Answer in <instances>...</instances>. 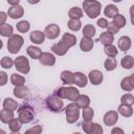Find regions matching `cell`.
Returning <instances> with one entry per match:
<instances>
[{"instance_id":"cell-1","label":"cell","mask_w":134,"mask_h":134,"mask_svg":"<svg viewBox=\"0 0 134 134\" xmlns=\"http://www.w3.org/2000/svg\"><path fill=\"white\" fill-rule=\"evenodd\" d=\"M75 43H76V37L72 34L65 32L63 35L62 39L60 40V42L52 45L51 50L53 53H55L58 55H64L70 47L75 45Z\"/></svg>"},{"instance_id":"cell-2","label":"cell","mask_w":134,"mask_h":134,"mask_svg":"<svg viewBox=\"0 0 134 134\" xmlns=\"http://www.w3.org/2000/svg\"><path fill=\"white\" fill-rule=\"evenodd\" d=\"M83 8L90 19H95L100 14L102 4L96 0H85L83 2Z\"/></svg>"},{"instance_id":"cell-3","label":"cell","mask_w":134,"mask_h":134,"mask_svg":"<svg viewBox=\"0 0 134 134\" xmlns=\"http://www.w3.org/2000/svg\"><path fill=\"white\" fill-rule=\"evenodd\" d=\"M54 95H57L60 98H67L73 103L80 96V92L75 87L68 86V87H60L59 89H57L54 91Z\"/></svg>"},{"instance_id":"cell-4","label":"cell","mask_w":134,"mask_h":134,"mask_svg":"<svg viewBox=\"0 0 134 134\" xmlns=\"http://www.w3.org/2000/svg\"><path fill=\"white\" fill-rule=\"evenodd\" d=\"M65 114L67 122L74 124L80 117V107L76 105V103H70L65 108Z\"/></svg>"},{"instance_id":"cell-5","label":"cell","mask_w":134,"mask_h":134,"mask_svg":"<svg viewBox=\"0 0 134 134\" xmlns=\"http://www.w3.org/2000/svg\"><path fill=\"white\" fill-rule=\"evenodd\" d=\"M23 43H24V39L20 35H13L10 38H8V41H7V50L10 53L15 54L18 51H20Z\"/></svg>"},{"instance_id":"cell-6","label":"cell","mask_w":134,"mask_h":134,"mask_svg":"<svg viewBox=\"0 0 134 134\" xmlns=\"http://www.w3.org/2000/svg\"><path fill=\"white\" fill-rule=\"evenodd\" d=\"M35 117L34 109L29 106H22L20 109H18V118L22 124H28Z\"/></svg>"},{"instance_id":"cell-7","label":"cell","mask_w":134,"mask_h":134,"mask_svg":"<svg viewBox=\"0 0 134 134\" xmlns=\"http://www.w3.org/2000/svg\"><path fill=\"white\" fill-rule=\"evenodd\" d=\"M46 107L52 111V112H61L63 110V107H64V104H63V100L62 98L58 97L57 95H51V96H48L46 98Z\"/></svg>"},{"instance_id":"cell-8","label":"cell","mask_w":134,"mask_h":134,"mask_svg":"<svg viewBox=\"0 0 134 134\" xmlns=\"http://www.w3.org/2000/svg\"><path fill=\"white\" fill-rule=\"evenodd\" d=\"M15 68L22 74H27L29 72V62L24 55H19L15 60Z\"/></svg>"},{"instance_id":"cell-9","label":"cell","mask_w":134,"mask_h":134,"mask_svg":"<svg viewBox=\"0 0 134 134\" xmlns=\"http://www.w3.org/2000/svg\"><path fill=\"white\" fill-rule=\"evenodd\" d=\"M44 34H45V37H47L49 40H53L58 38V36L60 35V27L57 24H49L45 27Z\"/></svg>"},{"instance_id":"cell-10","label":"cell","mask_w":134,"mask_h":134,"mask_svg":"<svg viewBox=\"0 0 134 134\" xmlns=\"http://www.w3.org/2000/svg\"><path fill=\"white\" fill-rule=\"evenodd\" d=\"M117 120H118V113L117 111H114V110L108 111L104 116V122L108 127L114 126L117 122Z\"/></svg>"},{"instance_id":"cell-11","label":"cell","mask_w":134,"mask_h":134,"mask_svg":"<svg viewBox=\"0 0 134 134\" xmlns=\"http://www.w3.org/2000/svg\"><path fill=\"white\" fill-rule=\"evenodd\" d=\"M8 17H10L12 19H19L21 17H23L24 15V9L21 5H16V6H10L8 8L7 12Z\"/></svg>"},{"instance_id":"cell-12","label":"cell","mask_w":134,"mask_h":134,"mask_svg":"<svg viewBox=\"0 0 134 134\" xmlns=\"http://www.w3.org/2000/svg\"><path fill=\"white\" fill-rule=\"evenodd\" d=\"M88 79L91 82L92 85H99L103 82V73L99 70H92L88 74Z\"/></svg>"},{"instance_id":"cell-13","label":"cell","mask_w":134,"mask_h":134,"mask_svg":"<svg viewBox=\"0 0 134 134\" xmlns=\"http://www.w3.org/2000/svg\"><path fill=\"white\" fill-rule=\"evenodd\" d=\"M40 63L45 66H52L55 63V57L50 52H43L40 58Z\"/></svg>"},{"instance_id":"cell-14","label":"cell","mask_w":134,"mask_h":134,"mask_svg":"<svg viewBox=\"0 0 134 134\" xmlns=\"http://www.w3.org/2000/svg\"><path fill=\"white\" fill-rule=\"evenodd\" d=\"M29 39L34 44H42L45 40V34L40 30H34L30 32Z\"/></svg>"},{"instance_id":"cell-15","label":"cell","mask_w":134,"mask_h":134,"mask_svg":"<svg viewBox=\"0 0 134 134\" xmlns=\"http://www.w3.org/2000/svg\"><path fill=\"white\" fill-rule=\"evenodd\" d=\"M61 81L66 84V85H71V84H74V73H72L71 71L69 70H64L61 75Z\"/></svg>"},{"instance_id":"cell-16","label":"cell","mask_w":134,"mask_h":134,"mask_svg":"<svg viewBox=\"0 0 134 134\" xmlns=\"http://www.w3.org/2000/svg\"><path fill=\"white\" fill-rule=\"evenodd\" d=\"M99 42L104 45V46H108V45H111L114 41V36L107 32V31H104V32H100L99 35V38H98Z\"/></svg>"},{"instance_id":"cell-17","label":"cell","mask_w":134,"mask_h":134,"mask_svg":"<svg viewBox=\"0 0 134 134\" xmlns=\"http://www.w3.org/2000/svg\"><path fill=\"white\" fill-rule=\"evenodd\" d=\"M131 39L128 37V36H122L119 38L118 40V48L121 50V51H127L130 49L131 47Z\"/></svg>"},{"instance_id":"cell-18","label":"cell","mask_w":134,"mask_h":134,"mask_svg":"<svg viewBox=\"0 0 134 134\" xmlns=\"http://www.w3.org/2000/svg\"><path fill=\"white\" fill-rule=\"evenodd\" d=\"M87 82H88V79L87 76L82 73V72H74V84L79 87H82L84 88L86 85H87Z\"/></svg>"},{"instance_id":"cell-19","label":"cell","mask_w":134,"mask_h":134,"mask_svg":"<svg viewBox=\"0 0 134 134\" xmlns=\"http://www.w3.org/2000/svg\"><path fill=\"white\" fill-rule=\"evenodd\" d=\"M26 52H27V54H28L31 59H34V60H37V59L40 60V58H41V55H42V53H43L39 47H36V46H34V45L28 46L27 49H26Z\"/></svg>"},{"instance_id":"cell-20","label":"cell","mask_w":134,"mask_h":134,"mask_svg":"<svg viewBox=\"0 0 134 134\" xmlns=\"http://www.w3.org/2000/svg\"><path fill=\"white\" fill-rule=\"evenodd\" d=\"M93 47V41L92 39H89V38H86V37H83L81 42H80V48L85 51V52H88L92 49Z\"/></svg>"},{"instance_id":"cell-21","label":"cell","mask_w":134,"mask_h":134,"mask_svg":"<svg viewBox=\"0 0 134 134\" xmlns=\"http://www.w3.org/2000/svg\"><path fill=\"white\" fill-rule=\"evenodd\" d=\"M15 118L14 117V112L10 110H6V109H2L0 112V120L3 124H9V121Z\"/></svg>"},{"instance_id":"cell-22","label":"cell","mask_w":134,"mask_h":134,"mask_svg":"<svg viewBox=\"0 0 134 134\" xmlns=\"http://www.w3.org/2000/svg\"><path fill=\"white\" fill-rule=\"evenodd\" d=\"M75 103L82 109L88 108L89 105H90V97L88 95H86V94H80V96L77 97V99L75 100Z\"/></svg>"},{"instance_id":"cell-23","label":"cell","mask_w":134,"mask_h":134,"mask_svg":"<svg viewBox=\"0 0 134 134\" xmlns=\"http://www.w3.org/2000/svg\"><path fill=\"white\" fill-rule=\"evenodd\" d=\"M14 95L18 98H24L28 95V89L22 85V86H16L14 89Z\"/></svg>"},{"instance_id":"cell-24","label":"cell","mask_w":134,"mask_h":134,"mask_svg":"<svg viewBox=\"0 0 134 134\" xmlns=\"http://www.w3.org/2000/svg\"><path fill=\"white\" fill-rule=\"evenodd\" d=\"M104 14H105L106 17L114 18L116 15H118V8H117V6H115L114 4H108V5L105 7Z\"/></svg>"},{"instance_id":"cell-25","label":"cell","mask_w":134,"mask_h":134,"mask_svg":"<svg viewBox=\"0 0 134 134\" xmlns=\"http://www.w3.org/2000/svg\"><path fill=\"white\" fill-rule=\"evenodd\" d=\"M68 16L70 19H74V20H80L82 17H83V10L82 8L77 7V6H74V7H71L68 12Z\"/></svg>"},{"instance_id":"cell-26","label":"cell","mask_w":134,"mask_h":134,"mask_svg":"<svg viewBox=\"0 0 134 134\" xmlns=\"http://www.w3.org/2000/svg\"><path fill=\"white\" fill-rule=\"evenodd\" d=\"M17 108H18V103L16 100H14L13 98L7 97L3 100V109L10 110V111L14 112L15 110H17Z\"/></svg>"},{"instance_id":"cell-27","label":"cell","mask_w":134,"mask_h":134,"mask_svg":"<svg viewBox=\"0 0 134 134\" xmlns=\"http://www.w3.org/2000/svg\"><path fill=\"white\" fill-rule=\"evenodd\" d=\"M117 111H118L119 114H121V115L125 116V117H130V116H132V114H133V109H132V107H131V106H127V105H122V104L118 107Z\"/></svg>"},{"instance_id":"cell-28","label":"cell","mask_w":134,"mask_h":134,"mask_svg":"<svg viewBox=\"0 0 134 134\" xmlns=\"http://www.w3.org/2000/svg\"><path fill=\"white\" fill-rule=\"evenodd\" d=\"M120 64L125 69H131L134 66V58L132 55H125L121 59Z\"/></svg>"},{"instance_id":"cell-29","label":"cell","mask_w":134,"mask_h":134,"mask_svg":"<svg viewBox=\"0 0 134 134\" xmlns=\"http://www.w3.org/2000/svg\"><path fill=\"white\" fill-rule=\"evenodd\" d=\"M10 83L16 87V86H22L25 83L24 76L18 74V73H13L10 75Z\"/></svg>"},{"instance_id":"cell-30","label":"cell","mask_w":134,"mask_h":134,"mask_svg":"<svg viewBox=\"0 0 134 134\" xmlns=\"http://www.w3.org/2000/svg\"><path fill=\"white\" fill-rule=\"evenodd\" d=\"M0 34L2 37H12L13 36V26L9 24H2L0 25Z\"/></svg>"},{"instance_id":"cell-31","label":"cell","mask_w":134,"mask_h":134,"mask_svg":"<svg viewBox=\"0 0 134 134\" xmlns=\"http://www.w3.org/2000/svg\"><path fill=\"white\" fill-rule=\"evenodd\" d=\"M8 127H9V130H10L12 132H17V133H18V132L20 131L21 127H22V122L20 121L19 118H13V119L9 121Z\"/></svg>"},{"instance_id":"cell-32","label":"cell","mask_w":134,"mask_h":134,"mask_svg":"<svg viewBox=\"0 0 134 134\" xmlns=\"http://www.w3.org/2000/svg\"><path fill=\"white\" fill-rule=\"evenodd\" d=\"M83 35H84V37L91 39L95 35V27L93 25H91V24L85 25L84 28H83Z\"/></svg>"},{"instance_id":"cell-33","label":"cell","mask_w":134,"mask_h":134,"mask_svg":"<svg viewBox=\"0 0 134 134\" xmlns=\"http://www.w3.org/2000/svg\"><path fill=\"white\" fill-rule=\"evenodd\" d=\"M118 28H122L126 24H127V21H126V18L122 16V15H120V14H118V15H116L114 18H113V21H112Z\"/></svg>"},{"instance_id":"cell-34","label":"cell","mask_w":134,"mask_h":134,"mask_svg":"<svg viewBox=\"0 0 134 134\" xmlns=\"http://www.w3.org/2000/svg\"><path fill=\"white\" fill-rule=\"evenodd\" d=\"M104 51H105V53L108 55V58H114V57H116L117 53H118L117 48H116L114 45H112V44H111V45H108V46H105Z\"/></svg>"},{"instance_id":"cell-35","label":"cell","mask_w":134,"mask_h":134,"mask_svg":"<svg viewBox=\"0 0 134 134\" xmlns=\"http://www.w3.org/2000/svg\"><path fill=\"white\" fill-rule=\"evenodd\" d=\"M116 66H117V61H116V59H114V58H108V59L105 61V68H106V70H108V71L114 70V69L116 68Z\"/></svg>"},{"instance_id":"cell-36","label":"cell","mask_w":134,"mask_h":134,"mask_svg":"<svg viewBox=\"0 0 134 134\" xmlns=\"http://www.w3.org/2000/svg\"><path fill=\"white\" fill-rule=\"evenodd\" d=\"M82 27V22L81 20H74V19H70L68 21V28L73 30V31H77L80 30Z\"/></svg>"},{"instance_id":"cell-37","label":"cell","mask_w":134,"mask_h":134,"mask_svg":"<svg viewBox=\"0 0 134 134\" xmlns=\"http://www.w3.org/2000/svg\"><path fill=\"white\" fill-rule=\"evenodd\" d=\"M120 102L122 105H127V106H132L134 105V95H132L131 93H127L124 94L120 98Z\"/></svg>"},{"instance_id":"cell-38","label":"cell","mask_w":134,"mask_h":134,"mask_svg":"<svg viewBox=\"0 0 134 134\" xmlns=\"http://www.w3.org/2000/svg\"><path fill=\"white\" fill-rule=\"evenodd\" d=\"M16 27H17L18 31H20V32H26V31H28V30H29L30 25H29V22H28V21L23 20V21L18 22V23H17V25H16Z\"/></svg>"},{"instance_id":"cell-39","label":"cell","mask_w":134,"mask_h":134,"mask_svg":"<svg viewBox=\"0 0 134 134\" xmlns=\"http://www.w3.org/2000/svg\"><path fill=\"white\" fill-rule=\"evenodd\" d=\"M0 64H1V67L5 68V69H9V68H12L13 65L15 64V61H14L12 58H9V57H3V58L1 59Z\"/></svg>"},{"instance_id":"cell-40","label":"cell","mask_w":134,"mask_h":134,"mask_svg":"<svg viewBox=\"0 0 134 134\" xmlns=\"http://www.w3.org/2000/svg\"><path fill=\"white\" fill-rule=\"evenodd\" d=\"M93 115H94V111H93V109H92V108L88 107V108L83 109V118H84V120L92 121Z\"/></svg>"},{"instance_id":"cell-41","label":"cell","mask_w":134,"mask_h":134,"mask_svg":"<svg viewBox=\"0 0 134 134\" xmlns=\"http://www.w3.org/2000/svg\"><path fill=\"white\" fill-rule=\"evenodd\" d=\"M120 87H121V89H122L124 91H128V92H130V91L133 90V87L131 86L129 76H126V77L122 79V81H121V83H120Z\"/></svg>"},{"instance_id":"cell-42","label":"cell","mask_w":134,"mask_h":134,"mask_svg":"<svg viewBox=\"0 0 134 134\" xmlns=\"http://www.w3.org/2000/svg\"><path fill=\"white\" fill-rule=\"evenodd\" d=\"M43 131V128L41 125H37V126H34L32 128L28 129L27 131H25V133L23 134H41Z\"/></svg>"},{"instance_id":"cell-43","label":"cell","mask_w":134,"mask_h":134,"mask_svg":"<svg viewBox=\"0 0 134 134\" xmlns=\"http://www.w3.org/2000/svg\"><path fill=\"white\" fill-rule=\"evenodd\" d=\"M92 126H93V122H92V121L83 120V122H82V128H83L84 132H86L87 134H90L91 129H92Z\"/></svg>"},{"instance_id":"cell-44","label":"cell","mask_w":134,"mask_h":134,"mask_svg":"<svg viewBox=\"0 0 134 134\" xmlns=\"http://www.w3.org/2000/svg\"><path fill=\"white\" fill-rule=\"evenodd\" d=\"M118 30H119V28L113 23V22H110L109 24H108V27H107V32H109V34H111V35H115V34H117L118 32Z\"/></svg>"},{"instance_id":"cell-45","label":"cell","mask_w":134,"mask_h":134,"mask_svg":"<svg viewBox=\"0 0 134 134\" xmlns=\"http://www.w3.org/2000/svg\"><path fill=\"white\" fill-rule=\"evenodd\" d=\"M90 134H103V128L97 122H93V126H92V129H91V132Z\"/></svg>"},{"instance_id":"cell-46","label":"cell","mask_w":134,"mask_h":134,"mask_svg":"<svg viewBox=\"0 0 134 134\" xmlns=\"http://www.w3.org/2000/svg\"><path fill=\"white\" fill-rule=\"evenodd\" d=\"M108 21H107V19H105V18H99L98 20H97V25L100 27V28H107L108 27Z\"/></svg>"},{"instance_id":"cell-47","label":"cell","mask_w":134,"mask_h":134,"mask_svg":"<svg viewBox=\"0 0 134 134\" xmlns=\"http://www.w3.org/2000/svg\"><path fill=\"white\" fill-rule=\"evenodd\" d=\"M0 77H1V86H4L6 84V81H7V74L4 72V71H1L0 72Z\"/></svg>"},{"instance_id":"cell-48","label":"cell","mask_w":134,"mask_h":134,"mask_svg":"<svg viewBox=\"0 0 134 134\" xmlns=\"http://www.w3.org/2000/svg\"><path fill=\"white\" fill-rule=\"evenodd\" d=\"M7 14L6 13H4V12H1L0 13V25H2V24H5V21H6V19H7Z\"/></svg>"},{"instance_id":"cell-49","label":"cell","mask_w":134,"mask_h":134,"mask_svg":"<svg viewBox=\"0 0 134 134\" xmlns=\"http://www.w3.org/2000/svg\"><path fill=\"white\" fill-rule=\"evenodd\" d=\"M111 134H125V132L122 129H120L118 127H114L111 131Z\"/></svg>"},{"instance_id":"cell-50","label":"cell","mask_w":134,"mask_h":134,"mask_svg":"<svg viewBox=\"0 0 134 134\" xmlns=\"http://www.w3.org/2000/svg\"><path fill=\"white\" fill-rule=\"evenodd\" d=\"M19 0H7V3L10 4L12 6H16V5H19Z\"/></svg>"},{"instance_id":"cell-51","label":"cell","mask_w":134,"mask_h":134,"mask_svg":"<svg viewBox=\"0 0 134 134\" xmlns=\"http://www.w3.org/2000/svg\"><path fill=\"white\" fill-rule=\"evenodd\" d=\"M129 79H130V83H131V86L133 87V89H134V73H132L130 76H129Z\"/></svg>"},{"instance_id":"cell-52","label":"cell","mask_w":134,"mask_h":134,"mask_svg":"<svg viewBox=\"0 0 134 134\" xmlns=\"http://www.w3.org/2000/svg\"><path fill=\"white\" fill-rule=\"evenodd\" d=\"M130 14H131V16H133V15H134V4L130 7Z\"/></svg>"},{"instance_id":"cell-53","label":"cell","mask_w":134,"mask_h":134,"mask_svg":"<svg viewBox=\"0 0 134 134\" xmlns=\"http://www.w3.org/2000/svg\"><path fill=\"white\" fill-rule=\"evenodd\" d=\"M131 23L134 25V15H133V16H131Z\"/></svg>"},{"instance_id":"cell-54","label":"cell","mask_w":134,"mask_h":134,"mask_svg":"<svg viewBox=\"0 0 134 134\" xmlns=\"http://www.w3.org/2000/svg\"><path fill=\"white\" fill-rule=\"evenodd\" d=\"M0 133H1V134H5V132H4L3 130H1V131H0Z\"/></svg>"},{"instance_id":"cell-55","label":"cell","mask_w":134,"mask_h":134,"mask_svg":"<svg viewBox=\"0 0 134 134\" xmlns=\"http://www.w3.org/2000/svg\"><path fill=\"white\" fill-rule=\"evenodd\" d=\"M9 134H19V133H17V132H12V133H9Z\"/></svg>"},{"instance_id":"cell-56","label":"cell","mask_w":134,"mask_h":134,"mask_svg":"<svg viewBox=\"0 0 134 134\" xmlns=\"http://www.w3.org/2000/svg\"><path fill=\"white\" fill-rule=\"evenodd\" d=\"M72 134H81V133H79V132H74V133H72Z\"/></svg>"},{"instance_id":"cell-57","label":"cell","mask_w":134,"mask_h":134,"mask_svg":"<svg viewBox=\"0 0 134 134\" xmlns=\"http://www.w3.org/2000/svg\"><path fill=\"white\" fill-rule=\"evenodd\" d=\"M132 134H134V131H133V132H132Z\"/></svg>"},{"instance_id":"cell-58","label":"cell","mask_w":134,"mask_h":134,"mask_svg":"<svg viewBox=\"0 0 134 134\" xmlns=\"http://www.w3.org/2000/svg\"><path fill=\"white\" fill-rule=\"evenodd\" d=\"M133 67H134V66H133Z\"/></svg>"}]
</instances>
